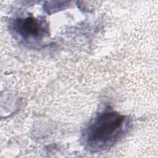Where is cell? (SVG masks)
<instances>
[{"mask_svg": "<svg viewBox=\"0 0 158 158\" xmlns=\"http://www.w3.org/2000/svg\"><path fill=\"white\" fill-rule=\"evenodd\" d=\"M128 117L107 106L97 114L83 129L81 143L91 152L107 150L118 142L130 128Z\"/></svg>", "mask_w": 158, "mask_h": 158, "instance_id": "cell-1", "label": "cell"}, {"mask_svg": "<svg viewBox=\"0 0 158 158\" xmlns=\"http://www.w3.org/2000/svg\"><path fill=\"white\" fill-rule=\"evenodd\" d=\"M10 28L27 44H40L49 35L46 20L31 15L15 18L10 23Z\"/></svg>", "mask_w": 158, "mask_h": 158, "instance_id": "cell-2", "label": "cell"}]
</instances>
